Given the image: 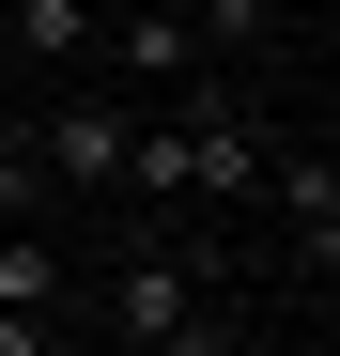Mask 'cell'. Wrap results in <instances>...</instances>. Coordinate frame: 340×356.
Wrapping results in <instances>:
<instances>
[{"mask_svg":"<svg viewBox=\"0 0 340 356\" xmlns=\"http://www.w3.org/2000/svg\"><path fill=\"white\" fill-rule=\"evenodd\" d=\"M124 140H139V108L108 78H62L46 108H16V155H31L46 202H124Z\"/></svg>","mask_w":340,"mask_h":356,"instance_id":"1","label":"cell"},{"mask_svg":"<svg viewBox=\"0 0 340 356\" xmlns=\"http://www.w3.org/2000/svg\"><path fill=\"white\" fill-rule=\"evenodd\" d=\"M263 202H278V232H294V264L325 279V264H340V155H325V140H278V155H263Z\"/></svg>","mask_w":340,"mask_h":356,"instance_id":"2","label":"cell"},{"mask_svg":"<svg viewBox=\"0 0 340 356\" xmlns=\"http://www.w3.org/2000/svg\"><path fill=\"white\" fill-rule=\"evenodd\" d=\"M93 31H108V0H0V63L93 78Z\"/></svg>","mask_w":340,"mask_h":356,"instance_id":"3","label":"cell"},{"mask_svg":"<svg viewBox=\"0 0 340 356\" xmlns=\"http://www.w3.org/2000/svg\"><path fill=\"white\" fill-rule=\"evenodd\" d=\"M0 310H16V325H62L78 310V248H62V232L0 217Z\"/></svg>","mask_w":340,"mask_h":356,"instance_id":"4","label":"cell"}]
</instances>
